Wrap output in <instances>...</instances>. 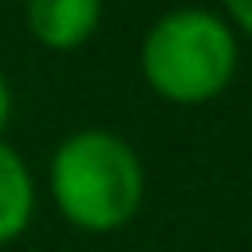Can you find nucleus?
I'll list each match as a JSON object with an SVG mask.
<instances>
[{
  "label": "nucleus",
  "instance_id": "nucleus-1",
  "mask_svg": "<svg viewBox=\"0 0 252 252\" xmlns=\"http://www.w3.org/2000/svg\"><path fill=\"white\" fill-rule=\"evenodd\" d=\"M47 197L71 228L87 236L118 232L146 201L142 154L106 126H79L47 158Z\"/></svg>",
  "mask_w": 252,
  "mask_h": 252
},
{
  "label": "nucleus",
  "instance_id": "nucleus-2",
  "mask_svg": "<svg viewBox=\"0 0 252 252\" xmlns=\"http://www.w3.org/2000/svg\"><path fill=\"white\" fill-rule=\"evenodd\" d=\"M240 71V35L213 8L161 12L138 47L142 83L169 106H205L220 98Z\"/></svg>",
  "mask_w": 252,
  "mask_h": 252
},
{
  "label": "nucleus",
  "instance_id": "nucleus-3",
  "mask_svg": "<svg viewBox=\"0 0 252 252\" xmlns=\"http://www.w3.org/2000/svg\"><path fill=\"white\" fill-rule=\"evenodd\" d=\"M28 32L47 51H79L102 24V0H24Z\"/></svg>",
  "mask_w": 252,
  "mask_h": 252
},
{
  "label": "nucleus",
  "instance_id": "nucleus-4",
  "mask_svg": "<svg viewBox=\"0 0 252 252\" xmlns=\"http://www.w3.org/2000/svg\"><path fill=\"white\" fill-rule=\"evenodd\" d=\"M35 201H39L35 173H32L28 158L4 138L0 142V248L16 244L32 228Z\"/></svg>",
  "mask_w": 252,
  "mask_h": 252
},
{
  "label": "nucleus",
  "instance_id": "nucleus-5",
  "mask_svg": "<svg viewBox=\"0 0 252 252\" xmlns=\"http://www.w3.org/2000/svg\"><path fill=\"white\" fill-rule=\"evenodd\" d=\"M220 16L232 24L236 35L252 39V0H220Z\"/></svg>",
  "mask_w": 252,
  "mask_h": 252
},
{
  "label": "nucleus",
  "instance_id": "nucleus-6",
  "mask_svg": "<svg viewBox=\"0 0 252 252\" xmlns=\"http://www.w3.org/2000/svg\"><path fill=\"white\" fill-rule=\"evenodd\" d=\"M12 118H16V91H12L8 75L0 71V142H4L8 126H12Z\"/></svg>",
  "mask_w": 252,
  "mask_h": 252
},
{
  "label": "nucleus",
  "instance_id": "nucleus-7",
  "mask_svg": "<svg viewBox=\"0 0 252 252\" xmlns=\"http://www.w3.org/2000/svg\"><path fill=\"white\" fill-rule=\"evenodd\" d=\"M0 4H12V0H0Z\"/></svg>",
  "mask_w": 252,
  "mask_h": 252
}]
</instances>
